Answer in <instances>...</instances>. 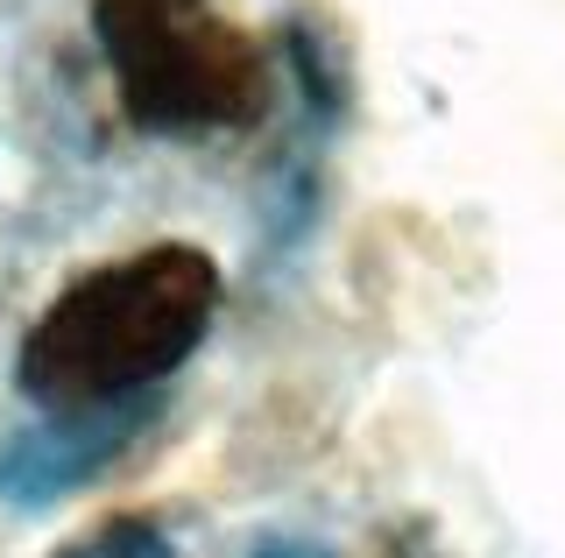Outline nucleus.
Here are the masks:
<instances>
[{"label": "nucleus", "instance_id": "f257e3e1", "mask_svg": "<svg viewBox=\"0 0 565 558\" xmlns=\"http://www.w3.org/2000/svg\"><path fill=\"white\" fill-rule=\"evenodd\" d=\"M212 304H220V269L184 240L106 261L29 325L22 389L43 410H85L141 382H163L205 340Z\"/></svg>", "mask_w": 565, "mask_h": 558}, {"label": "nucleus", "instance_id": "f03ea898", "mask_svg": "<svg viewBox=\"0 0 565 558\" xmlns=\"http://www.w3.org/2000/svg\"><path fill=\"white\" fill-rule=\"evenodd\" d=\"M120 107L149 135H226L269 107V57L212 0H93Z\"/></svg>", "mask_w": 565, "mask_h": 558}]
</instances>
